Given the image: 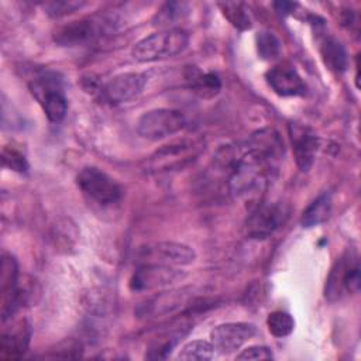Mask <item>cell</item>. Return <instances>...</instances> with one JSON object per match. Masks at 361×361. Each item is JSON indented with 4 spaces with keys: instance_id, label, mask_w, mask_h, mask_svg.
<instances>
[{
    "instance_id": "obj_17",
    "label": "cell",
    "mask_w": 361,
    "mask_h": 361,
    "mask_svg": "<svg viewBox=\"0 0 361 361\" xmlns=\"http://www.w3.org/2000/svg\"><path fill=\"white\" fill-rule=\"evenodd\" d=\"M97 35L99 28L96 23L90 18H82L59 27L54 34V39L63 47H76L92 42Z\"/></svg>"
},
{
    "instance_id": "obj_11",
    "label": "cell",
    "mask_w": 361,
    "mask_h": 361,
    "mask_svg": "<svg viewBox=\"0 0 361 361\" xmlns=\"http://www.w3.org/2000/svg\"><path fill=\"white\" fill-rule=\"evenodd\" d=\"M147 80L148 76L144 72H126L116 75L103 85L102 96L110 104L131 102L142 93Z\"/></svg>"
},
{
    "instance_id": "obj_9",
    "label": "cell",
    "mask_w": 361,
    "mask_h": 361,
    "mask_svg": "<svg viewBox=\"0 0 361 361\" xmlns=\"http://www.w3.org/2000/svg\"><path fill=\"white\" fill-rule=\"evenodd\" d=\"M288 210L282 203H267L259 200L250 207L247 231L250 237L265 238L278 230L286 220Z\"/></svg>"
},
{
    "instance_id": "obj_13",
    "label": "cell",
    "mask_w": 361,
    "mask_h": 361,
    "mask_svg": "<svg viewBox=\"0 0 361 361\" xmlns=\"http://www.w3.org/2000/svg\"><path fill=\"white\" fill-rule=\"evenodd\" d=\"M289 137L298 168L302 172H307L313 165L319 148V137L310 127L300 123L289 124Z\"/></svg>"
},
{
    "instance_id": "obj_24",
    "label": "cell",
    "mask_w": 361,
    "mask_h": 361,
    "mask_svg": "<svg viewBox=\"0 0 361 361\" xmlns=\"http://www.w3.org/2000/svg\"><path fill=\"white\" fill-rule=\"evenodd\" d=\"M257 52L264 61H274L281 55V41L271 31H261L255 37Z\"/></svg>"
},
{
    "instance_id": "obj_28",
    "label": "cell",
    "mask_w": 361,
    "mask_h": 361,
    "mask_svg": "<svg viewBox=\"0 0 361 361\" xmlns=\"http://www.w3.org/2000/svg\"><path fill=\"white\" fill-rule=\"evenodd\" d=\"M237 360H271L274 358V354L269 347L265 345H251L243 350L240 354L235 357Z\"/></svg>"
},
{
    "instance_id": "obj_14",
    "label": "cell",
    "mask_w": 361,
    "mask_h": 361,
    "mask_svg": "<svg viewBox=\"0 0 361 361\" xmlns=\"http://www.w3.org/2000/svg\"><path fill=\"white\" fill-rule=\"evenodd\" d=\"M267 83L279 96H302L306 92V85L293 65L281 62L272 66L265 73Z\"/></svg>"
},
{
    "instance_id": "obj_10",
    "label": "cell",
    "mask_w": 361,
    "mask_h": 361,
    "mask_svg": "<svg viewBox=\"0 0 361 361\" xmlns=\"http://www.w3.org/2000/svg\"><path fill=\"white\" fill-rule=\"evenodd\" d=\"M18 264L17 259L4 252L1 257V271H0V314L1 322L6 323L21 302V290L18 285Z\"/></svg>"
},
{
    "instance_id": "obj_22",
    "label": "cell",
    "mask_w": 361,
    "mask_h": 361,
    "mask_svg": "<svg viewBox=\"0 0 361 361\" xmlns=\"http://www.w3.org/2000/svg\"><path fill=\"white\" fill-rule=\"evenodd\" d=\"M188 14V4L186 3H179V1H169L165 3L158 13L154 16V25L161 27L164 30H171L175 28L173 25L179 21L183 20L185 16Z\"/></svg>"
},
{
    "instance_id": "obj_23",
    "label": "cell",
    "mask_w": 361,
    "mask_h": 361,
    "mask_svg": "<svg viewBox=\"0 0 361 361\" xmlns=\"http://www.w3.org/2000/svg\"><path fill=\"white\" fill-rule=\"evenodd\" d=\"M214 357V347L210 341L206 340H195L188 344H185L176 358L185 360V361H206L212 360Z\"/></svg>"
},
{
    "instance_id": "obj_19",
    "label": "cell",
    "mask_w": 361,
    "mask_h": 361,
    "mask_svg": "<svg viewBox=\"0 0 361 361\" xmlns=\"http://www.w3.org/2000/svg\"><path fill=\"white\" fill-rule=\"evenodd\" d=\"M320 56L323 63L336 73H341L347 69L348 58L343 44L334 37H327L320 44Z\"/></svg>"
},
{
    "instance_id": "obj_25",
    "label": "cell",
    "mask_w": 361,
    "mask_h": 361,
    "mask_svg": "<svg viewBox=\"0 0 361 361\" xmlns=\"http://www.w3.org/2000/svg\"><path fill=\"white\" fill-rule=\"evenodd\" d=\"M267 326L272 336L286 337L293 331L295 320L289 313H286L283 310H275L268 314Z\"/></svg>"
},
{
    "instance_id": "obj_21",
    "label": "cell",
    "mask_w": 361,
    "mask_h": 361,
    "mask_svg": "<svg viewBox=\"0 0 361 361\" xmlns=\"http://www.w3.org/2000/svg\"><path fill=\"white\" fill-rule=\"evenodd\" d=\"M219 7L223 16L228 20V23L237 30L245 31L252 27L251 11L245 3L226 1V3H219Z\"/></svg>"
},
{
    "instance_id": "obj_8",
    "label": "cell",
    "mask_w": 361,
    "mask_h": 361,
    "mask_svg": "<svg viewBox=\"0 0 361 361\" xmlns=\"http://www.w3.org/2000/svg\"><path fill=\"white\" fill-rule=\"evenodd\" d=\"M185 272L178 267L159 264H140L130 278V289L134 292L155 290L168 288L185 278Z\"/></svg>"
},
{
    "instance_id": "obj_5",
    "label": "cell",
    "mask_w": 361,
    "mask_h": 361,
    "mask_svg": "<svg viewBox=\"0 0 361 361\" xmlns=\"http://www.w3.org/2000/svg\"><path fill=\"white\" fill-rule=\"evenodd\" d=\"M30 90L49 121L59 123L63 120L68 111V100L55 73H41L30 83Z\"/></svg>"
},
{
    "instance_id": "obj_16",
    "label": "cell",
    "mask_w": 361,
    "mask_h": 361,
    "mask_svg": "<svg viewBox=\"0 0 361 361\" xmlns=\"http://www.w3.org/2000/svg\"><path fill=\"white\" fill-rule=\"evenodd\" d=\"M30 337L31 329L25 320H18L10 329H3L0 337V357L4 360L23 357L28 348Z\"/></svg>"
},
{
    "instance_id": "obj_12",
    "label": "cell",
    "mask_w": 361,
    "mask_h": 361,
    "mask_svg": "<svg viewBox=\"0 0 361 361\" xmlns=\"http://www.w3.org/2000/svg\"><path fill=\"white\" fill-rule=\"evenodd\" d=\"M257 327L247 322H230L216 326L210 331V343L220 354H231L252 338Z\"/></svg>"
},
{
    "instance_id": "obj_26",
    "label": "cell",
    "mask_w": 361,
    "mask_h": 361,
    "mask_svg": "<svg viewBox=\"0 0 361 361\" xmlns=\"http://www.w3.org/2000/svg\"><path fill=\"white\" fill-rule=\"evenodd\" d=\"M1 162L3 166L18 172V173H25L28 171V162L24 157V154H21L18 149H16L14 147H3L1 149Z\"/></svg>"
},
{
    "instance_id": "obj_2",
    "label": "cell",
    "mask_w": 361,
    "mask_h": 361,
    "mask_svg": "<svg viewBox=\"0 0 361 361\" xmlns=\"http://www.w3.org/2000/svg\"><path fill=\"white\" fill-rule=\"evenodd\" d=\"M189 35L182 28L157 31L140 39L131 49V55L138 62H155L172 58L185 51Z\"/></svg>"
},
{
    "instance_id": "obj_4",
    "label": "cell",
    "mask_w": 361,
    "mask_h": 361,
    "mask_svg": "<svg viewBox=\"0 0 361 361\" xmlns=\"http://www.w3.org/2000/svg\"><path fill=\"white\" fill-rule=\"evenodd\" d=\"M76 185L89 202L103 207L116 204L123 195L120 185L96 166L82 168L76 176Z\"/></svg>"
},
{
    "instance_id": "obj_7",
    "label": "cell",
    "mask_w": 361,
    "mask_h": 361,
    "mask_svg": "<svg viewBox=\"0 0 361 361\" xmlns=\"http://www.w3.org/2000/svg\"><path fill=\"white\" fill-rule=\"evenodd\" d=\"M140 264H159L169 267H185L196 259V252L192 247L175 243V241H159L148 244L138 251Z\"/></svg>"
},
{
    "instance_id": "obj_15",
    "label": "cell",
    "mask_w": 361,
    "mask_h": 361,
    "mask_svg": "<svg viewBox=\"0 0 361 361\" xmlns=\"http://www.w3.org/2000/svg\"><path fill=\"white\" fill-rule=\"evenodd\" d=\"M190 290L186 288L168 290L155 295L154 298L145 300L137 310L140 317H159L172 314L176 310L182 309L190 299Z\"/></svg>"
},
{
    "instance_id": "obj_27",
    "label": "cell",
    "mask_w": 361,
    "mask_h": 361,
    "mask_svg": "<svg viewBox=\"0 0 361 361\" xmlns=\"http://www.w3.org/2000/svg\"><path fill=\"white\" fill-rule=\"evenodd\" d=\"M85 6L83 1H51L45 4V10L47 14L49 17L54 18H59V17H65L68 14L75 13L76 10L82 8Z\"/></svg>"
},
{
    "instance_id": "obj_20",
    "label": "cell",
    "mask_w": 361,
    "mask_h": 361,
    "mask_svg": "<svg viewBox=\"0 0 361 361\" xmlns=\"http://www.w3.org/2000/svg\"><path fill=\"white\" fill-rule=\"evenodd\" d=\"M331 206H333L331 193L329 192L322 193L302 213V217H300L302 226L306 228H310L324 223L331 213Z\"/></svg>"
},
{
    "instance_id": "obj_6",
    "label": "cell",
    "mask_w": 361,
    "mask_h": 361,
    "mask_svg": "<svg viewBox=\"0 0 361 361\" xmlns=\"http://www.w3.org/2000/svg\"><path fill=\"white\" fill-rule=\"evenodd\" d=\"M186 126V117L175 109H154L145 111L137 123L140 137L149 141H159L176 134Z\"/></svg>"
},
{
    "instance_id": "obj_3",
    "label": "cell",
    "mask_w": 361,
    "mask_h": 361,
    "mask_svg": "<svg viewBox=\"0 0 361 361\" xmlns=\"http://www.w3.org/2000/svg\"><path fill=\"white\" fill-rule=\"evenodd\" d=\"M360 289V262L355 250L348 248L334 265L326 281L324 295L330 302L341 299L344 295L357 293Z\"/></svg>"
},
{
    "instance_id": "obj_18",
    "label": "cell",
    "mask_w": 361,
    "mask_h": 361,
    "mask_svg": "<svg viewBox=\"0 0 361 361\" xmlns=\"http://www.w3.org/2000/svg\"><path fill=\"white\" fill-rule=\"evenodd\" d=\"M186 80L192 92L200 99H213L221 89V80L214 72H200L197 68L190 66L186 72Z\"/></svg>"
},
{
    "instance_id": "obj_1",
    "label": "cell",
    "mask_w": 361,
    "mask_h": 361,
    "mask_svg": "<svg viewBox=\"0 0 361 361\" xmlns=\"http://www.w3.org/2000/svg\"><path fill=\"white\" fill-rule=\"evenodd\" d=\"M276 169V162L257 149L247 147L237 155L228 172V190L235 200H244L250 207L262 200L269 180Z\"/></svg>"
}]
</instances>
